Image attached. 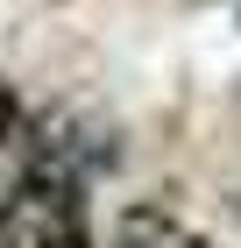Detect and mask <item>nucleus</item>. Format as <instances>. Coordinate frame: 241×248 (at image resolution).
<instances>
[{
	"label": "nucleus",
	"instance_id": "nucleus-1",
	"mask_svg": "<svg viewBox=\"0 0 241 248\" xmlns=\"http://www.w3.org/2000/svg\"><path fill=\"white\" fill-rule=\"evenodd\" d=\"M36 248H85V213H71V220H43Z\"/></svg>",
	"mask_w": 241,
	"mask_h": 248
}]
</instances>
